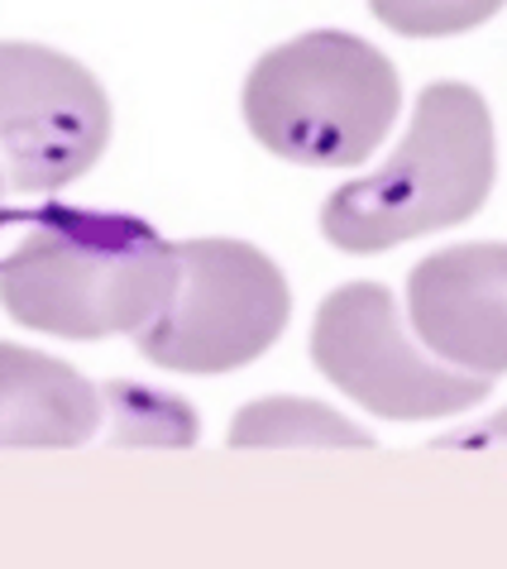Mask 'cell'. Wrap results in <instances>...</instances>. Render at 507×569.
Masks as SVG:
<instances>
[{
    "label": "cell",
    "mask_w": 507,
    "mask_h": 569,
    "mask_svg": "<svg viewBox=\"0 0 507 569\" xmlns=\"http://www.w3.org/2000/svg\"><path fill=\"white\" fill-rule=\"evenodd\" d=\"M240 110L249 134L288 163L359 168L398 120L402 82L378 43L311 29L254 62Z\"/></svg>",
    "instance_id": "cell-3"
},
{
    "label": "cell",
    "mask_w": 507,
    "mask_h": 569,
    "mask_svg": "<svg viewBox=\"0 0 507 569\" xmlns=\"http://www.w3.org/2000/svg\"><path fill=\"white\" fill-rule=\"evenodd\" d=\"M292 316L282 268L249 240H178V288L135 336L139 355L172 373H235L268 355Z\"/></svg>",
    "instance_id": "cell-4"
},
{
    "label": "cell",
    "mask_w": 507,
    "mask_h": 569,
    "mask_svg": "<svg viewBox=\"0 0 507 569\" xmlns=\"http://www.w3.org/2000/svg\"><path fill=\"white\" fill-rule=\"evenodd\" d=\"M106 426L101 388L29 345L0 340V450H72Z\"/></svg>",
    "instance_id": "cell-8"
},
{
    "label": "cell",
    "mask_w": 507,
    "mask_h": 569,
    "mask_svg": "<svg viewBox=\"0 0 507 569\" xmlns=\"http://www.w3.org/2000/svg\"><path fill=\"white\" fill-rule=\"evenodd\" d=\"M507 0H369L374 20L402 39H455L488 24Z\"/></svg>",
    "instance_id": "cell-11"
},
{
    "label": "cell",
    "mask_w": 507,
    "mask_h": 569,
    "mask_svg": "<svg viewBox=\"0 0 507 569\" xmlns=\"http://www.w3.org/2000/svg\"><path fill=\"white\" fill-rule=\"evenodd\" d=\"M311 363L326 383L384 421L459 417L488 402V378L455 373L431 350H417L384 282H340L311 321Z\"/></svg>",
    "instance_id": "cell-5"
},
{
    "label": "cell",
    "mask_w": 507,
    "mask_h": 569,
    "mask_svg": "<svg viewBox=\"0 0 507 569\" xmlns=\"http://www.w3.org/2000/svg\"><path fill=\"white\" fill-rule=\"evenodd\" d=\"M494 178L498 139L488 101L469 82H426L388 163L321 201V234L340 254H384L479 216Z\"/></svg>",
    "instance_id": "cell-2"
},
{
    "label": "cell",
    "mask_w": 507,
    "mask_h": 569,
    "mask_svg": "<svg viewBox=\"0 0 507 569\" xmlns=\"http://www.w3.org/2000/svg\"><path fill=\"white\" fill-rule=\"evenodd\" d=\"M6 192H10V187H6V172H0V234L14 230V216H20V211H10V207H6Z\"/></svg>",
    "instance_id": "cell-13"
},
{
    "label": "cell",
    "mask_w": 507,
    "mask_h": 569,
    "mask_svg": "<svg viewBox=\"0 0 507 569\" xmlns=\"http://www.w3.org/2000/svg\"><path fill=\"white\" fill-rule=\"evenodd\" d=\"M230 446L235 450H369L374 436L340 417L336 407L311 402V398H254L245 412L230 421Z\"/></svg>",
    "instance_id": "cell-9"
},
{
    "label": "cell",
    "mask_w": 507,
    "mask_h": 569,
    "mask_svg": "<svg viewBox=\"0 0 507 569\" xmlns=\"http://www.w3.org/2000/svg\"><path fill=\"white\" fill-rule=\"evenodd\" d=\"M178 288V244L130 211L49 201L14 216L0 254V307L53 340L139 336Z\"/></svg>",
    "instance_id": "cell-1"
},
{
    "label": "cell",
    "mask_w": 507,
    "mask_h": 569,
    "mask_svg": "<svg viewBox=\"0 0 507 569\" xmlns=\"http://www.w3.org/2000/svg\"><path fill=\"white\" fill-rule=\"evenodd\" d=\"M101 407H106V436L110 446H168V450H187L197 446L201 421L187 407V398L139 378H116L101 383Z\"/></svg>",
    "instance_id": "cell-10"
},
{
    "label": "cell",
    "mask_w": 507,
    "mask_h": 569,
    "mask_svg": "<svg viewBox=\"0 0 507 569\" xmlns=\"http://www.w3.org/2000/svg\"><path fill=\"white\" fill-rule=\"evenodd\" d=\"M507 440V412H498L494 421L474 426V431H455V436H440V446H494V440Z\"/></svg>",
    "instance_id": "cell-12"
},
{
    "label": "cell",
    "mask_w": 507,
    "mask_h": 569,
    "mask_svg": "<svg viewBox=\"0 0 507 569\" xmlns=\"http://www.w3.org/2000/svg\"><path fill=\"white\" fill-rule=\"evenodd\" d=\"M110 144V97L49 43L0 39V172L10 192H62Z\"/></svg>",
    "instance_id": "cell-6"
},
{
    "label": "cell",
    "mask_w": 507,
    "mask_h": 569,
    "mask_svg": "<svg viewBox=\"0 0 507 569\" xmlns=\"http://www.w3.org/2000/svg\"><path fill=\"white\" fill-rule=\"evenodd\" d=\"M407 326L455 373H507V244H450L411 263Z\"/></svg>",
    "instance_id": "cell-7"
}]
</instances>
